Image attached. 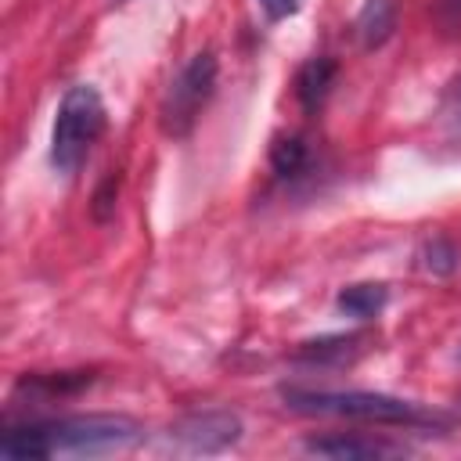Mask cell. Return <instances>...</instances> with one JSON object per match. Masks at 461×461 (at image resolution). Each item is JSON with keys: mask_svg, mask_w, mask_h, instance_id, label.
I'll list each match as a JSON object with an SVG mask.
<instances>
[{"mask_svg": "<svg viewBox=\"0 0 461 461\" xmlns=\"http://www.w3.org/2000/svg\"><path fill=\"white\" fill-rule=\"evenodd\" d=\"M140 436L133 418L122 414H72L43 425L11 429L0 439V454L11 461L50 457V454H112Z\"/></svg>", "mask_w": 461, "mask_h": 461, "instance_id": "obj_1", "label": "cell"}, {"mask_svg": "<svg viewBox=\"0 0 461 461\" xmlns=\"http://www.w3.org/2000/svg\"><path fill=\"white\" fill-rule=\"evenodd\" d=\"M104 133V101L90 83L72 86L54 115L50 130V166L65 176H72L83 158L90 155L94 140Z\"/></svg>", "mask_w": 461, "mask_h": 461, "instance_id": "obj_2", "label": "cell"}, {"mask_svg": "<svg viewBox=\"0 0 461 461\" xmlns=\"http://www.w3.org/2000/svg\"><path fill=\"white\" fill-rule=\"evenodd\" d=\"M281 396L292 411H303V414H339V418L382 421V425H418V421H425V414L414 403L385 396V393H367V389H346V393L285 389Z\"/></svg>", "mask_w": 461, "mask_h": 461, "instance_id": "obj_3", "label": "cell"}, {"mask_svg": "<svg viewBox=\"0 0 461 461\" xmlns=\"http://www.w3.org/2000/svg\"><path fill=\"white\" fill-rule=\"evenodd\" d=\"M212 86H216V58L209 50H202L169 83V90L162 97V112H158L162 115V130L169 137H187L191 126L198 122L205 101L212 97Z\"/></svg>", "mask_w": 461, "mask_h": 461, "instance_id": "obj_4", "label": "cell"}, {"mask_svg": "<svg viewBox=\"0 0 461 461\" xmlns=\"http://www.w3.org/2000/svg\"><path fill=\"white\" fill-rule=\"evenodd\" d=\"M169 432L194 454H216L241 436V421L230 411H194V414L173 421Z\"/></svg>", "mask_w": 461, "mask_h": 461, "instance_id": "obj_5", "label": "cell"}, {"mask_svg": "<svg viewBox=\"0 0 461 461\" xmlns=\"http://www.w3.org/2000/svg\"><path fill=\"white\" fill-rule=\"evenodd\" d=\"M396 29V0H364L357 14V40L364 50L382 47Z\"/></svg>", "mask_w": 461, "mask_h": 461, "instance_id": "obj_6", "label": "cell"}, {"mask_svg": "<svg viewBox=\"0 0 461 461\" xmlns=\"http://www.w3.org/2000/svg\"><path fill=\"white\" fill-rule=\"evenodd\" d=\"M364 335H324V339H310L295 349V360L303 364H346L360 353Z\"/></svg>", "mask_w": 461, "mask_h": 461, "instance_id": "obj_7", "label": "cell"}, {"mask_svg": "<svg viewBox=\"0 0 461 461\" xmlns=\"http://www.w3.org/2000/svg\"><path fill=\"white\" fill-rule=\"evenodd\" d=\"M335 61L331 58H310L303 68H299V76H295V94H299V101H303V108L306 112H313L324 97H328V90H331V83H335Z\"/></svg>", "mask_w": 461, "mask_h": 461, "instance_id": "obj_8", "label": "cell"}, {"mask_svg": "<svg viewBox=\"0 0 461 461\" xmlns=\"http://www.w3.org/2000/svg\"><path fill=\"white\" fill-rule=\"evenodd\" d=\"M339 310L342 313H349V317H360V321H367V317H375V313H382V306L389 303V288L385 285H378V281H364V285H346L342 292H339Z\"/></svg>", "mask_w": 461, "mask_h": 461, "instance_id": "obj_9", "label": "cell"}, {"mask_svg": "<svg viewBox=\"0 0 461 461\" xmlns=\"http://www.w3.org/2000/svg\"><path fill=\"white\" fill-rule=\"evenodd\" d=\"M306 450H310V454H324V457H378V454H385L382 443H371V439H349V436L310 439Z\"/></svg>", "mask_w": 461, "mask_h": 461, "instance_id": "obj_10", "label": "cell"}, {"mask_svg": "<svg viewBox=\"0 0 461 461\" xmlns=\"http://www.w3.org/2000/svg\"><path fill=\"white\" fill-rule=\"evenodd\" d=\"M270 166L277 176H295L306 166V144L299 137H277L270 148Z\"/></svg>", "mask_w": 461, "mask_h": 461, "instance_id": "obj_11", "label": "cell"}, {"mask_svg": "<svg viewBox=\"0 0 461 461\" xmlns=\"http://www.w3.org/2000/svg\"><path fill=\"white\" fill-rule=\"evenodd\" d=\"M421 267L432 274H454L457 267V249L447 238H432L421 245Z\"/></svg>", "mask_w": 461, "mask_h": 461, "instance_id": "obj_12", "label": "cell"}, {"mask_svg": "<svg viewBox=\"0 0 461 461\" xmlns=\"http://www.w3.org/2000/svg\"><path fill=\"white\" fill-rule=\"evenodd\" d=\"M115 187H119V176H108L97 187V194H94V216L97 220H108L112 216V209H115Z\"/></svg>", "mask_w": 461, "mask_h": 461, "instance_id": "obj_13", "label": "cell"}, {"mask_svg": "<svg viewBox=\"0 0 461 461\" xmlns=\"http://www.w3.org/2000/svg\"><path fill=\"white\" fill-rule=\"evenodd\" d=\"M443 119L450 122V130L454 133H461V79L450 86V94H447V104H443Z\"/></svg>", "mask_w": 461, "mask_h": 461, "instance_id": "obj_14", "label": "cell"}, {"mask_svg": "<svg viewBox=\"0 0 461 461\" xmlns=\"http://www.w3.org/2000/svg\"><path fill=\"white\" fill-rule=\"evenodd\" d=\"M259 7L267 11L270 22H281V18H288V14L299 11V0H259Z\"/></svg>", "mask_w": 461, "mask_h": 461, "instance_id": "obj_15", "label": "cell"}]
</instances>
